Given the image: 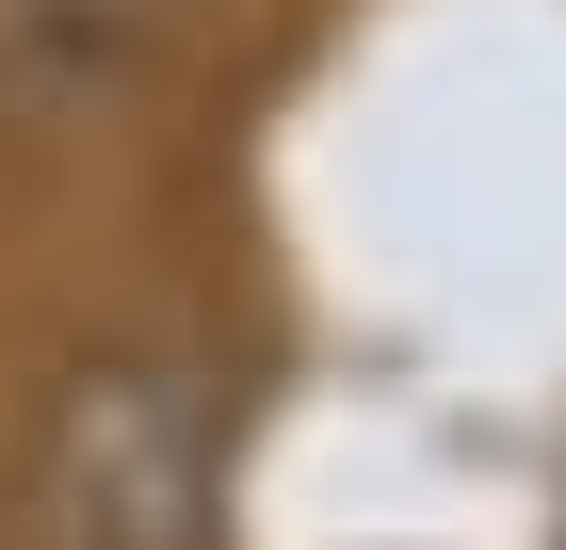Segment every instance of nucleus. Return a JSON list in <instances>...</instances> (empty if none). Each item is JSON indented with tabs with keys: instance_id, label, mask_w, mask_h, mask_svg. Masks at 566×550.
<instances>
[{
	"instance_id": "nucleus-1",
	"label": "nucleus",
	"mask_w": 566,
	"mask_h": 550,
	"mask_svg": "<svg viewBox=\"0 0 566 550\" xmlns=\"http://www.w3.org/2000/svg\"><path fill=\"white\" fill-rule=\"evenodd\" d=\"M49 550H211V388L195 373H97L49 422Z\"/></svg>"
},
{
	"instance_id": "nucleus-2",
	"label": "nucleus",
	"mask_w": 566,
	"mask_h": 550,
	"mask_svg": "<svg viewBox=\"0 0 566 550\" xmlns=\"http://www.w3.org/2000/svg\"><path fill=\"white\" fill-rule=\"evenodd\" d=\"M178 65V0H0V114L17 129H114Z\"/></svg>"
}]
</instances>
